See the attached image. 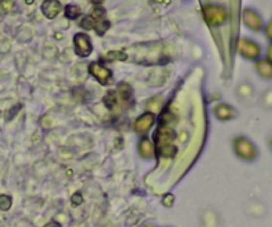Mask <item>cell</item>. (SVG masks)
<instances>
[{"instance_id": "obj_1", "label": "cell", "mask_w": 272, "mask_h": 227, "mask_svg": "<svg viewBox=\"0 0 272 227\" xmlns=\"http://www.w3.org/2000/svg\"><path fill=\"white\" fill-rule=\"evenodd\" d=\"M176 139V132L170 125H161L154 133V142L157 146L158 153L165 156V157H171L169 150L176 154V148L173 146V141Z\"/></svg>"}, {"instance_id": "obj_2", "label": "cell", "mask_w": 272, "mask_h": 227, "mask_svg": "<svg viewBox=\"0 0 272 227\" xmlns=\"http://www.w3.org/2000/svg\"><path fill=\"white\" fill-rule=\"evenodd\" d=\"M227 11L223 5L219 4H206L203 7V18L206 23L211 27H219L226 23Z\"/></svg>"}, {"instance_id": "obj_3", "label": "cell", "mask_w": 272, "mask_h": 227, "mask_svg": "<svg viewBox=\"0 0 272 227\" xmlns=\"http://www.w3.org/2000/svg\"><path fill=\"white\" fill-rule=\"evenodd\" d=\"M232 146L236 156L245 161H252L258 157V150L255 145L246 137H235L232 141Z\"/></svg>"}, {"instance_id": "obj_4", "label": "cell", "mask_w": 272, "mask_h": 227, "mask_svg": "<svg viewBox=\"0 0 272 227\" xmlns=\"http://www.w3.org/2000/svg\"><path fill=\"white\" fill-rule=\"evenodd\" d=\"M236 49H238V53L247 60H258L260 59V53H262L260 45L246 37H240L238 40Z\"/></svg>"}, {"instance_id": "obj_5", "label": "cell", "mask_w": 272, "mask_h": 227, "mask_svg": "<svg viewBox=\"0 0 272 227\" xmlns=\"http://www.w3.org/2000/svg\"><path fill=\"white\" fill-rule=\"evenodd\" d=\"M73 46L76 55L80 57H88L93 52V45L91 37L87 33H76L73 37Z\"/></svg>"}, {"instance_id": "obj_6", "label": "cell", "mask_w": 272, "mask_h": 227, "mask_svg": "<svg viewBox=\"0 0 272 227\" xmlns=\"http://www.w3.org/2000/svg\"><path fill=\"white\" fill-rule=\"evenodd\" d=\"M88 69L89 73L92 74L93 77L101 85H106V84H109L112 81V77H113L112 70L105 65H102L101 63H97V61L96 63H91Z\"/></svg>"}, {"instance_id": "obj_7", "label": "cell", "mask_w": 272, "mask_h": 227, "mask_svg": "<svg viewBox=\"0 0 272 227\" xmlns=\"http://www.w3.org/2000/svg\"><path fill=\"white\" fill-rule=\"evenodd\" d=\"M242 19H243V23L249 29L254 31V32H259L263 29V20L260 18V15L251 8H245L243 9V14H242Z\"/></svg>"}, {"instance_id": "obj_8", "label": "cell", "mask_w": 272, "mask_h": 227, "mask_svg": "<svg viewBox=\"0 0 272 227\" xmlns=\"http://www.w3.org/2000/svg\"><path fill=\"white\" fill-rule=\"evenodd\" d=\"M154 122H156V116H154V113L148 112V113L141 114L137 120L134 121L133 129L137 135L142 136L145 135V133H148L149 129L154 125Z\"/></svg>"}, {"instance_id": "obj_9", "label": "cell", "mask_w": 272, "mask_h": 227, "mask_svg": "<svg viewBox=\"0 0 272 227\" xmlns=\"http://www.w3.org/2000/svg\"><path fill=\"white\" fill-rule=\"evenodd\" d=\"M105 19V9L100 7V5H97L96 8L93 9L91 15L88 16H85V18L81 20V23L80 25L84 28V29H94L97 24L100 23L101 20Z\"/></svg>"}, {"instance_id": "obj_10", "label": "cell", "mask_w": 272, "mask_h": 227, "mask_svg": "<svg viewBox=\"0 0 272 227\" xmlns=\"http://www.w3.org/2000/svg\"><path fill=\"white\" fill-rule=\"evenodd\" d=\"M212 113L214 116L217 117L218 120L221 121H228L235 118L238 116V112L234 107H231L228 104H225V102H221V104H217L214 109H212Z\"/></svg>"}, {"instance_id": "obj_11", "label": "cell", "mask_w": 272, "mask_h": 227, "mask_svg": "<svg viewBox=\"0 0 272 227\" xmlns=\"http://www.w3.org/2000/svg\"><path fill=\"white\" fill-rule=\"evenodd\" d=\"M63 5L59 0H44L42 4V12L46 19H55L60 15Z\"/></svg>"}, {"instance_id": "obj_12", "label": "cell", "mask_w": 272, "mask_h": 227, "mask_svg": "<svg viewBox=\"0 0 272 227\" xmlns=\"http://www.w3.org/2000/svg\"><path fill=\"white\" fill-rule=\"evenodd\" d=\"M138 153L142 158L146 159H152L156 156V148L153 145L152 139H149L148 137H142L138 142Z\"/></svg>"}, {"instance_id": "obj_13", "label": "cell", "mask_w": 272, "mask_h": 227, "mask_svg": "<svg viewBox=\"0 0 272 227\" xmlns=\"http://www.w3.org/2000/svg\"><path fill=\"white\" fill-rule=\"evenodd\" d=\"M255 69L258 74L264 80L272 79V65L266 59H258L255 60Z\"/></svg>"}, {"instance_id": "obj_14", "label": "cell", "mask_w": 272, "mask_h": 227, "mask_svg": "<svg viewBox=\"0 0 272 227\" xmlns=\"http://www.w3.org/2000/svg\"><path fill=\"white\" fill-rule=\"evenodd\" d=\"M117 94L120 96L125 102H133V89L129 84L121 83L117 88Z\"/></svg>"}, {"instance_id": "obj_15", "label": "cell", "mask_w": 272, "mask_h": 227, "mask_svg": "<svg viewBox=\"0 0 272 227\" xmlns=\"http://www.w3.org/2000/svg\"><path fill=\"white\" fill-rule=\"evenodd\" d=\"M64 14L65 16L68 19H70V20H76V19L80 18V15H81V8L76 4H68L64 8Z\"/></svg>"}, {"instance_id": "obj_16", "label": "cell", "mask_w": 272, "mask_h": 227, "mask_svg": "<svg viewBox=\"0 0 272 227\" xmlns=\"http://www.w3.org/2000/svg\"><path fill=\"white\" fill-rule=\"evenodd\" d=\"M104 104L106 105L108 109H113L114 105L117 104V93L115 92H109L104 98Z\"/></svg>"}, {"instance_id": "obj_17", "label": "cell", "mask_w": 272, "mask_h": 227, "mask_svg": "<svg viewBox=\"0 0 272 227\" xmlns=\"http://www.w3.org/2000/svg\"><path fill=\"white\" fill-rule=\"evenodd\" d=\"M14 8V0H0V14H7Z\"/></svg>"}, {"instance_id": "obj_18", "label": "cell", "mask_w": 272, "mask_h": 227, "mask_svg": "<svg viewBox=\"0 0 272 227\" xmlns=\"http://www.w3.org/2000/svg\"><path fill=\"white\" fill-rule=\"evenodd\" d=\"M109 27H111V24H109V22L104 19V20H101V22H100V23L97 24L96 27H94V31H96V32L98 33V35H104V33H105L106 31L109 29Z\"/></svg>"}, {"instance_id": "obj_19", "label": "cell", "mask_w": 272, "mask_h": 227, "mask_svg": "<svg viewBox=\"0 0 272 227\" xmlns=\"http://www.w3.org/2000/svg\"><path fill=\"white\" fill-rule=\"evenodd\" d=\"M11 204H12L11 197H8V195H0V210L7 211L11 207Z\"/></svg>"}, {"instance_id": "obj_20", "label": "cell", "mask_w": 272, "mask_h": 227, "mask_svg": "<svg viewBox=\"0 0 272 227\" xmlns=\"http://www.w3.org/2000/svg\"><path fill=\"white\" fill-rule=\"evenodd\" d=\"M264 33H266V36H267L268 40H271L272 42V19L270 20V23L264 27Z\"/></svg>"}, {"instance_id": "obj_21", "label": "cell", "mask_w": 272, "mask_h": 227, "mask_svg": "<svg viewBox=\"0 0 272 227\" xmlns=\"http://www.w3.org/2000/svg\"><path fill=\"white\" fill-rule=\"evenodd\" d=\"M266 60H267L268 63L272 65V42L267 48V55H266Z\"/></svg>"}, {"instance_id": "obj_22", "label": "cell", "mask_w": 272, "mask_h": 227, "mask_svg": "<svg viewBox=\"0 0 272 227\" xmlns=\"http://www.w3.org/2000/svg\"><path fill=\"white\" fill-rule=\"evenodd\" d=\"M72 201H73V204H76V206H77V204H81V202H83V198H81V194H79V193H77V194H74V195H73V198H72Z\"/></svg>"}, {"instance_id": "obj_23", "label": "cell", "mask_w": 272, "mask_h": 227, "mask_svg": "<svg viewBox=\"0 0 272 227\" xmlns=\"http://www.w3.org/2000/svg\"><path fill=\"white\" fill-rule=\"evenodd\" d=\"M44 227H61V225H60V223H57V222H55V221H53V222L46 223Z\"/></svg>"}, {"instance_id": "obj_24", "label": "cell", "mask_w": 272, "mask_h": 227, "mask_svg": "<svg viewBox=\"0 0 272 227\" xmlns=\"http://www.w3.org/2000/svg\"><path fill=\"white\" fill-rule=\"evenodd\" d=\"M91 1H92L93 4H96V5H100L104 3V0H91Z\"/></svg>"}, {"instance_id": "obj_25", "label": "cell", "mask_w": 272, "mask_h": 227, "mask_svg": "<svg viewBox=\"0 0 272 227\" xmlns=\"http://www.w3.org/2000/svg\"><path fill=\"white\" fill-rule=\"evenodd\" d=\"M270 145H271V149H272V137L270 138Z\"/></svg>"}, {"instance_id": "obj_26", "label": "cell", "mask_w": 272, "mask_h": 227, "mask_svg": "<svg viewBox=\"0 0 272 227\" xmlns=\"http://www.w3.org/2000/svg\"><path fill=\"white\" fill-rule=\"evenodd\" d=\"M143 227H154L153 225H146V226H143Z\"/></svg>"}]
</instances>
